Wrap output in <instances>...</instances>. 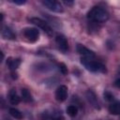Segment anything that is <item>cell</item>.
<instances>
[{"label": "cell", "mask_w": 120, "mask_h": 120, "mask_svg": "<svg viewBox=\"0 0 120 120\" xmlns=\"http://www.w3.org/2000/svg\"><path fill=\"white\" fill-rule=\"evenodd\" d=\"M87 18L95 22H105L109 19V14L104 8L100 7H94L88 11Z\"/></svg>", "instance_id": "6da1fadb"}, {"label": "cell", "mask_w": 120, "mask_h": 120, "mask_svg": "<svg viewBox=\"0 0 120 120\" xmlns=\"http://www.w3.org/2000/svg\"><path fill=\"white\" fill-rule=\"evenodd\" d=\"M81 63L86 68V69L93 71V72H105L106 68L103 64L98 62L94 59H87V58H81Z\"/></svg>", "instance_id": "7a4b0ae2"}, {"label": "cell", "mask_w": 120, "mask_h": 120, "mask_svg": "<svg viewBox=\"0 0 120 120\" xmlns=\"http://www.w3.org/2000/svg\"><path fill=\"white\" fill-rule=\"evenodd\" d=\"M29 21H30V22L31 23H33V24H35L36 26H38V28H40V29H42L44 32H46L48 35H52V29H51V27L49 26V24L45 22V21H43V20H41V19H39V18H30L29 19Z\"/></svg>", "instance_id": "3957f363"}, {"label": "cell", "mask_w": 120, "mask_h": 120, "mask_svg": "<svg viewBox=\"0 0 120 120\" xmlns=\"http://www.w3.org/2000/svg\"><path fill=\"white\" fill-rule=\"evenodd\" d=\"M42 4L50 10L53 11V12H57V13H60V12H63V7L61 5L60 2L58 1H54V0H45V1H42Z\"/></svg>", "instance_id": "277c9868"}, {"label": "cell", "mask_w": 120, "mask_h": 120, "mask_svg": "<svg viewBox=\"0 0 120 120\" xmlns=\"http://www.w3.org/2000/svg\"><path fill=\"white\" fill-rule=\"evenodd\" d=\"M23 36L31 42H35L38 39L39 37V32L37 28L34 27H28L23 29Z\"/></svg>", "instance_id": "5b68a950"}, {"label": "cell", "mask_w": 120, "mask_h": 120, "mask_svg": "<svg viewBox=\"0 0 120 120\" xmlns=\"http://www.w3.org/2000/svg\"><path fill=\"white\" fill-rule=\"evenodd\" d=\"M55 42L57 44L58 49L61 52H68V43L67 38L63 35H57L56 38H55Z\"/></svg>", "instance_id": "8992f818"}, {"label": "cell", "mask_w": 120, "mask_h": 120, "mask_svg": "<svg viewBox=\"0 0 120 120\" xmlns=\"http://www.w3.org/2000/svg\"><path fill=\"white\" fill-rule=\"evenodd\" d=\"M77 52H79V54L82 55V58H87V59H94L95 58L94 52H92L91 50L87 49L86 47H84L81 44L77 45Z\"/></svg>", "instance_id": "52a82bcc"}, {"label": "cell", "mask_w": 120, "mask_h": 120, "mask_svg": "<svg viewBox=\"0 0 120 120\" xmlns=\"http://www.w3.org/2000/svg\"><path fill=\"white\" fill-rule=\"evenodd\" d=\"M68 97V88L66 85H60L55 91V98L58 101L66 100Z\"/></svg>", "instance_id": "ba28073f"}, {"label": "cell", "mask_w": 120, "mask_h": 120, "mask_svg": "<svg viewBox=\"0 0 120 120\" xmlns=\"http://www.w3.org/2000/svg\"><path fill=\"white\" fill-rule=\"evenodd\" d=\"M21 64V60L20 59H13V58H8L7 60V65L8 66L9 69L14 71L18 68V67Z\"/></svg>", "instance_id": "9c48e42d"}, {"label": "cell", "mask_w": 120, "mask_h": 120, "mask_svg": "<svg viewBox=\"0 0 120 120\" xmlns=\"http://www.w3.org/2000/svg\"><path fill=\"white\" fill-rule=\"evenodd\" d=\"M9 101L12 105H17L20 102V97L18 96L15 89H11L9 91Z\"/></svg>", "instance_id": "30bf717a"}, {"label": "cell", "mask_w": 120, "mask_h": 120, "mask_svg": "<svg viewBox=\"0 0 120 120\" xmlns=\"http://www.w3.org/2000/svg\"><path fill=\"white\" fill-rule=\"evenodd\" d=\"M2 36L5 38H8V39H14L15 38V34L13 33V31L9 28V27H5L2 31Z\"/></svg>", "instance_id": "8fae6325"}, {"label": "cell", "mask_w": 120, "mask_h": 120, "mask_svg": "<svg viewBox=\"0 0 120 120\" xmlns=\"http://www.w3.org/2000/svg\"><path fill=\"white\" fill-rule=\"evenodd\" d=\"M109 112L112 114H120V103L115 102L109 106Z\"/></svg>", "instance_id": "7c38bea8"}, {"label": "cell", "mask_w": 120, "mask_h": 120, "mask_svg": "<svg viewBox=\"0 0 120 120\" xmlns=\"http://www.w3.org/2000/svg\"><path fill=\"white\" fill-rule=\"evenodd\" d=\"M21 93H22V99H23L24 101H26V102H30V101L33 100L31 93H30L29 90H27L26 88H22V91H21Z\"/></svg>", "instance_id": "4fadbf2b"}, {"label": "cell", "mask_w": 120, "mask_h": 120, "mask_svg": "<svg viewBox=\"0 0 120 120\" xmlns=\"http://www.w3.org/2000/svg\"><path fill=\"white\" fill-rule=\"evenodd\" d=\"M9 113H10V115L13 116L15 119H22V112H21L19 110L15 109V108H10V109H9Z\"/></svg>", "instance_id": "5bb4252c"}, {"label": "cell", "mask_w": 120, "mask_h": 120, "mask_svg": "<svg viewBox=\"0 0 120 120\" xmlns=\"http://www.w3.org/2000/svg\"><path fill=\"white\" fill-rule=\"evenodd\" d=\"M67 112L69 116L73 117V116H76L77 115V112H78V108L74 105H69L68 108H67Z\"/></svg>", "instance_id": "9a60e30c"}, {"label": "cell", "mask_w": 120, "mask_h": 120, "mask_svg": "<svg viewBox=\"0 0 120 120\" xmlns=\"http://www.w3.org/2000/svg\"><path fill=\"white\" fill-rule=\"evenodd\" d=\"M59 70L63 74H67L68 73V68H67V67H66V65L64 63H60L59 64Z\"/></svg>", "instance_id": "2e32d148"}, {"label": "cell", "mask_w": 120, "mask_h": 120, "mask_svg": "<svg viewBox=\"0 0 120 120\" xmlns=\"http://www.w3.org/2000/svg\"><path fill=\"white\" fill-rule=\"evenodd\" d=\"M104 97H105L106 99L109 100V101H111V100L113 99V96H112L111 93H109V92H105V93H104Z\"/></svg>", "instance_id": "e0dca14e"}, {"label": "cell", "mask_w": 120, "mask_h": 120, "mask_svg": "<svg viewBox=\"0 0 120 120\" xmlns=\"http://www.w3.org/2000/svg\"><path fill=\"white\" fill-rule=\"evenodd\" d=\"M10 2H12L14 4H17V5H23V4L26 3L25 0H11Z\"/></svg>", "instance_id": "ac0fdd59"}, {"label": "cell", "mask_w": 120, "mask_h": 120, "mask_svg": "<svg viewBox=\"0 0 120 120\" xmlns=\"http://www.w3.org/2000/svg\"><path fill=\"white\" fill-rule=\"evenodd\" d=\"M114 85H115L116 87L120 88V78H119V79H117V80L114 82Z\"/></svg>", "instance_id": "d6986e66"}, {"label": "cell", "mask_w": 120, "mask_h": 120, "mask_svg": "<svg viewBox=\"0 0 120 120\" xmlns=\"http://www.w3.org/2000/svg\"><path fill=\"white\" fill-rule=\"evenodd\" d=\"M72 3L73 2H67V1H65V4L66 5H72Z\"/></svg>", "instance_id": "ffe728a7"}, {"label": "cell", "mask_w": 120, "mask_h": 120, "mask_svg": "<svg viewBox=\"0 0 120 120\" xmlns=\"http://www.w3.org/2000/svg\"><path fill=\"white\" fill-rule=\"evenodd\" d=\"M3 120H10V119H9V118H4Z\"/></svg>", "instance_id": "44dd1931"}, {"label": "cell", "mask_w": 120, "mask_h": 120, "mask_svg": "<svg viewBox=\"0 0 120 120\" xmlns=\"http://www.w3.org/2000/svg\"><path fill=\"white\" fill-rule=\"evenodd\" d=\"M53 120H61V119H53Z\"/></svg>", "instance_id": "7402d4cb"}]
</instances>
